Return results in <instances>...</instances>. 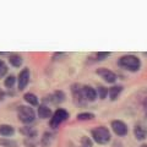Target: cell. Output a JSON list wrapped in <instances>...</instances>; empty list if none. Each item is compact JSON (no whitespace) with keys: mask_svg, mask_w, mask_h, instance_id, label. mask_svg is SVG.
<instances>
[{"mask_svg":"<svg viewBox=\"0 0 147 147\" xmlns=\"http://www.w3.org/2000/svg\"><path fill=\"white\" fill-rule=\"evenodd\" d=\"M91 136H92V140L98 145H107L108 142H110V140H112V135H110L109 129L105 126L94 127L93 130L91 131Z\"/></svg>","mask_w":147,"mask_h":147,"instance_id":"cell-2","label":"cell"},{"mask_svg":"<svg viewBox=\"0 0 147 147\" xmlns=\"http://www.w3.org/2000/svg\"><path fill=\"white\" fill-rule=\"evenodd\" d=\"M24 99H25V102H27L31 105V107H39V99L34 93L27 92V93L24 94Z\"/></svg>","mask_w":147,"mask_h":147,"instance_id":"cell-16","label":"cell"},{"mask_svg":"<svg viewBox=\"0 0 147 147\" xmlns=\"http://www.w3.org/2000/svg\"><path fill=\"white\" fill-rule=\"evenodd\" d=\"M15 135V127L10 124H0V136L11 137Z\"/></svg>","mask_w":147,"mask_h":147,"instance_id":"cell-12","label":"cell"},{"mask_svg":"<svg viewBox=\"0 0 147 147\" xmlns=\"http://www.w3.org/2000/svg\"><path fill=\"white\" fill-rule=\"evenodd\" d=\"M97 75H99L102 79L107 82V84L114 85L117 81V74L113 72L112 70H109L107 67H99L97 69Z\"/></svg>","mask_w":147,"mask_h":147,"instance_id":"cell-8","label":"cell"},{"mask_svg":"<svg viewBox=\"0 0 147 147\" xmlns=\"http://www.w3.org/2000/svg\"><path fill=\"white\" fill-rule=\"evenodd\" d=\"M17 82V77L13 76V75H9L5 77V80H4V86L6 87V88H12L15 84Z\"/></svg>","mask_w":147,"mask_h":147,"instance_id":"cell-21","label":"cell"},{"mask_svg":"<svg viewBox=\"0 0 147 147\" xmlns=\"http://www.w3.org/2000/svg\"><path fill=\"white\" fill-rule=\"evenodd\" d=\"M118 66L130 72H137L141 69V60L134 54H126L118 59Z\"/></svg>","mask_w":147,"mask_h":147,"instance_id":"cell-1","label":"cell"},{"mask_svg":"<svg viewBox=\"0 0 147 147\" xmlns=\"http://www.w3.org/2000/svg\"><path fill=\"white\" fill-rule=\"evenodd\" d=\"M110 126H112V130L117 136L124 137V136H126L129 132L127 124L123 120H113L110 123Z\"/></svg>","mask_w":147,"mask_h":147,"instance_id":"cell-6","label":"cell"},{"mask_svg":"<svg viewBox=\"0 0 147 147\" xmlns=\"http://www.w3.org/2000/svg\"><path fill=\"white\" fill-rule=\"evenodd\" d=\"M77 120L79 121H88V120H92L94 119V114L93 113H90V112H81L76 115Z\"/></svg>","mask_w":147,"mask_h":147,"instance_id":"cell-20","label":"cell"},{"mask_svg":"<svg viewBox=\"0 0 147 147\" xmlns=\"http://www.w3.org/2000/svg\"><path fill=\"white\" fill-rule=\"evenodd\" d=\"M30 79H31V74H30V69L25 67L20 71L17 76V88L18 91H24L27 85L30 84Z\"/></svg>","mask_w":147,"mask_h":147,"instance_id":"cell-7","label":"cell"},{"mask_svg":"<svg viewBox=\"0 0 147 147\" xmlns=\"http://www.w3.org/2000/svg\"><path fill=\"white\" fill-rule=\"evenodd\" d=\"M97 93H98V98L103 100L109 96V88L108 87H104V86H99L97 88Z\"/></svg>","mask_w":147,"mask_h":147,"instance_id":"cell-22","label":"cell"},{"mask_svg":"<svg viewBox=\"0 0 147 147\" xmlns=\"http://www.w3.org/2000/svg\"><path fill=\"white\" fill-rule=\"evenodd\" d=\"M92 137L88 136H82L81 137V145L82 147H92Z\"/></svg>","mask_w":147,"mask_h":147,"instance_id":"cell-23","label":"cell"},{"mask_svg":"<svg viewBox=\"0 0 147 147\" xmlns=\"http://www.w3.org/2000/svg\"><path fill=\"white\" fill-rule=\"evenodd\" d=\"M71 92H72V97L74 100L77 105H86L87 100L84 96V91H82V86L79 84H74L71 85Z\"/></svg>","mask_w":147,"mask_h":147,"instance_id":"cell-5","label":"cell"},{"mask_svg":"<svg viewBox=\"0 0 147 147\" xmlns=\"http://www.w3.org/2000/svg\"><path fill=\"white\" fill-rule=\"evenodd\" d=\"M109 55H110L109 52H98V53H96V60H98V61L105 60Z\"/></svg>","mask_w":147,"mask_h":147,"instance_id":"cell-24","label":"cell"},{"mask_svg":"<svg viewBox=\"0 0 147 147\" xmlns=\"http://www.w3.org/2000/svg\"><path fill=\"white\" fill-rule=\"evenodd\" d=\"M37 115H38L40 119H50L53 117V112L47 104H42V105H39L38 107Z\"/></svg>","mask_w":147,"mask_h":147,"instance_id":"cell-11","label":"cell"},{"mask_svg":"<svg viewBox=\"0 0 147 147\" xmlns=\"http://www.w3.org/2000/svg\"><path fill=\"white\" fill-rule=\"evenodd\" d=\"M82 91H84V96H85L87 102H94V100H97V98H98L97 90L93 88L92 86H90V85L82 86Z\"/></svg>","mask_w":147,"mask_h":147,"instance_id":"cell-9","label":"cell"},{"mask_svg":"<svg viewBox=\"0 0 147 147\" xmlns=\"http://www.w3.org/2000/svg\"><path fill=\"white\" fill-rule=\"evenodd\" d=\"M123 90H124L123 86L113 85V86L109 88V98H110V100H117L118 97L120 96V93L123 92Z\"/></svg>","mask_w":147,"mask_h":147,"instance_id":"cell-17","label":"cell"},{"mask_svg":"<svg viewBox=\"0 0 147 147\" xmlns=\"http://www.w3.org/2000/svg\"><path fill=\"white\" fill-rule=\"evenodd\" d=\"M134 135L136 137V140H139V141L145 140L147 137V129L144 125H141V124H137L134 127Z\"/></svg>","mask_w":147,"mask_h":147,"instance_id":"cell-13","label":"cell"},{"mask_svg":"<svg viewBox=\"0 0 147 147\" xmlns=\"http://www.w3.org/2000/svg\"><path fill=\"white\" fill-rule=\"evenodd\" d=\"M142 105H144V109H145V112L147 113V97L144 99V103H142Z\"/></svg>","mask_w":147,"mask_h":147,"instance_id":"cell-26","label":"cell"},{"mask_svg":"<svg viewBox=\"0 0 147 147\" xmlns=\"http://www.w3.org/2000/svg\"><path fill=\"white\" fill-rule=\"evenodd\" d=\"M140 147H147V144H145V145H141Z\"/></svg>","mask_w":147,"mask_h":147,"instance_id":"cell-27","label":"cell"},{"mask_svg":"<svg viewBox=\"0 0 147 147\" xmlns=\"http://www.w3.org/2000/svg\"><path fill=\"white\" fill-rule=\"evenodd\" d=\"M65 100V93L63 91H54L53 94L45 97V99H43V102H50V103H54V104H59V103H63Z\"/></svg>","mask_w":147,"mask_h":147,"instance_id":"cell-10","label":"cell"},{"mask_svg":"<svg viewBox=\"0 0 147 147\" xmlns=\"http://www.w3.org/2000/svg\"><path fill=\"white\" fill-rule=\"evenodd\" d=\"M20 132L26 137V139H36L37 134H38L36 129H33L32 126H27V125L20 127Z\"/></svg>","mask_w":147,"mask_h":147,"instance_id":"cell-14","label":"cell"},{"mask_svg":"<svg viewBox=\"0 0 147 147\" xmlns=\"http://www.w3.org/2000/svg\"><path fill=\"white\" fill-rule=\"evenodd\" d=\"M0 146L1 147H17V142L10 137H0Z\"/></svg>","mask_w":147,"mask_h":147,"instance_id":"cell-19","label":"cell"},{"mask_svg":"<svg viewBox=\"0 0 147 147\" xmlns=\"http://www.w3.org/2000/svg\"><path fill=\"white\" fill-rule=\"evenodd\" d=\"M145 55H147V53H145Z\"/></svg>","mask_w":147,"mask_h":147,"instance_id":"cell-28","label":"cell"},{"mask_svg":"<svg viewBox=\"0 0 147 147\" xmlns=\"http://www.w3.org/2000/svg\"><path fill=\"white\" fill-rule=\"evenodd\" d=\"M69 117H70V114H69V112L66 109L64 108H58L55 112L53 113V117L50 118V121H49V125L50 127L53 129H57L60 124H63L64 121H66Z\"/></svg>","mask_w":147,"mask_h":147,"instance_id":"cell-4","label":"cell"},{"mask_svg":"<svg viewBox=\"0 0 147 147\" xmlns=\"http://www.w3.org/2000/svg\"><path fill=\"white\" fill-rule=\"evenodd\" d=\"M7 66L5 65V63H4L3 60H0V79H1V77H4L7 74Z\"/></svg>","mask_w":147,"mask_h":147,"instance_id":"cell-25","label":"cell"},{"mask_svg":"<svg viewBox=\"0 0 147 147\" xmlns=\"http://www.w3.org/2000/svg\"><path fill=\"white\" fill-rule=\"evenodd\" d=\"M53 140H54V136L50 132H44L42 136V140H40V145H42V147H49Z\"/></svg>","mask_w":147,"mask_h":147,"instance_id":"cell-18","label":"cell"},{"mask_svg":"<svg viewBox=\"0 0 147 147\" xmlns=\"http://www.w3.org/2000/svg\"><path fill=\"white\" fill-rule=\"evenodd\" d=\"M17 118L21 123H24L25 125L33 123L36 119V112L31 105H20L17 108Z\"/></svg>","mask_w":147,"mask_h":147,"instance_id":"cell-3","label":"cell"},{"mask_svg":"<svg viewBox=\"0 0 147 147\" xmlns=\"http://www.w3.org/2000/svg\"><path fill=\"white\" fill-rule=\"evenodd\" d=\"M9 63H10V65L12 67H21L22 66V63H24V59L20 54H10L9 55Z\"/></svg>","mask_w":147,"mask_h":147,"instance_id":"cell-15","label":"cell"}]
</instances>
